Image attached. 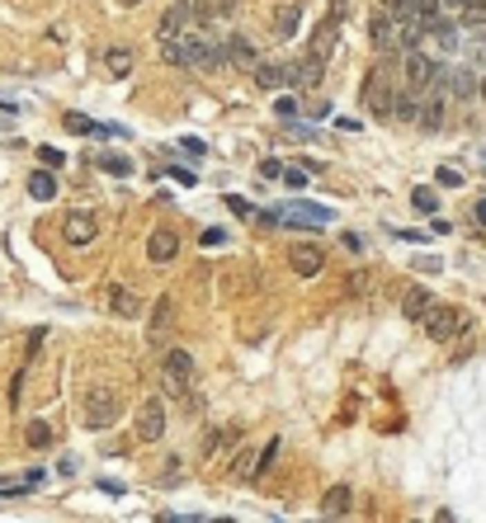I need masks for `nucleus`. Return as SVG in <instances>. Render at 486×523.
I'll return each mask as SVG.
<instances>
[{
    "label": "nucleus",
    "instance_id": "obj_1",
    "mask_svg": "<svg viewBox=\"0 0 486 523\" xmlns=\"http://www.w3.org/2000/svg\"><path fill=\"white\" fill-rule=\"evenodd\" d=\"M397 85H402V76L392 71V61H378L368 76H364V104H368V113H378L382 123H392V104H397Z\"/></svg>",
    "mask_w": 486,
    "mask_h": 523
},
{
    "label": "nucleus",
    "instance_id": "obj_2",
    "mask_svg": "<svg viewBox=\"0 0 486 523\" xmlns=\"http://www.w3.org/2000/svg\"><path fill=\"white\" fill-rule=\"evenodd\" d=\"M161 382H165V392L175 396H185L189 406H198V396H194V359L185 354V349H165V368H161Z\"/></svg>",
    "mask_w": 486,
    "mask_h": 523
},
{
    "label": "nucleus",
    "instance_id": "obj_3",
    "mask_svg": "<svg viewBox=\"0 0 486 523\" xmlns=\"http://www.w3.org/2000/svg\"><path fill=\"white\" fill-rule=\"evenodd\" d=\"M420 325H425V335H430L434 344H449V340H458L472 321H467V312H458V307H439V302H434L430 316H425Z\"/></svg>",
    "mask_w": 486,
    "mask_h": 523
},
{
    "label": "nucleus",
    "instance_id": "obj_4",
    "mask_svg": "<svg viewBox=\"0 0 486 523\" xmlns=\"http://www.w3.org/2000/svg\"><path fill=\"white\" fill-rule=\"evenodd\" d=\"M118 410H123L118 392L113 387H95V392L85 396V429H109L118 419Z\"/></svg>",
    "mask_w": 486,
    "mask_h": 523
},
{
    "label": "nucleus",
    "instance_id": "obj_5",
    "mask_svg": "<svg viewBox=\"0 0 486 523\" xmlns=\"http://www.w3.org/2000/svg\"><path fill=\"white\" fill-rule=\"evenodd\" d=\"M170 325H175V297L161 292L156 307H151V316H147V344H151V349H165V344H170Z\"/></svg>",
    "mask_w": 486,
    "mask_h": 523
},
{
    "label": "nucleus",
    "instance_id": "obj_6",
    "mask_svg": "<svg viewBox=\"0 0 486 523\" xmlns=\"http://www.w3.org/2000/svg\"><path fill=\"white\" fill-rule=\"evenodd\" d=\"M434 71H439V61H434L430 53H420V43H415V48H402V80L406 85L425 90V85L434 80Z\"/></svg>",
    "mask_w": 486,
    "mask_h": 523
},
{
    "label": "nucleus",
    "instance_id": "obj_7",
    "mask_svg": "<svg viewBox=\"0 0 486 523\" xmlns=\"http://www.w3.org/2000/svg\"><path fill=\"white\" fill-rule=\"evenodd\" d=\"M137 439L142 444H161L165 439V401L161 396H147L142 410H137Z\"/></svg>",
    "mask_w": 486,
    "mask_h": 523
},
{
    "label": "nucleus",
    "instance_id": "obj_8",
    "mask_svg": "<svg viewBox=\"0 0 486 523\" xmlns=\"http://www.w3.org/2000/svg\"><path fill=\"white\" fill-rule=\"evenodd\" d=\"M321 80H326V53H317V48L288 66V90H317Z\"/></svg>",
    "mask_w": 486,
    "mask_h": 523
},
{
    "label": "nucleus",
    "instance_id": "obj_9",
    "mask_svg": "<svg viewBox=\"0 0 486 523\" xmlns=\"http://www.w3.org/2000/svg\"><path fill=\"white\" fill-rule=\"evenodd\" d=\"M288 264H293V278H321L326 250L317 245V240H297L293 250H288Z\"/></svg>",
    "mask_w": 486,
    "mask_h": 523
},
{
    "label": "nucleus",
    "instance_id": "obj_10",
    "mask_svg": "<svg viewBox=\"0 0 486 523\" xmlns=\"http://www.w3.org/2000/svg\"><path fill=\"white\" fill-rule=\"evenodd\" d=\"M62 236H66V245L85 250V245H95V240H100V217H95V212H66Z\"/></svg>",
    "mask_w": 486,
    "mask_h": 523
},
{
    "label": "nucleus",
    "instance_id": "obj_11",
    "mask_svg": "<svg viewBox=\"0 0 486 523\" xmlns=\"http://www.w3.org/2000/svg\"><path fill=\"white\" fill-rule=\"evenodd\" d=\"M368 38H373V48H378V53H402V24H397L387 10L368 19Z\"/></svg>",
    "mask_w": 486,
    "mask_h": 523
},
{
    "label": "nucleus",
    "instance_id": "obj_12",
    "mask_svg": "<svg viewBox=\"0 0 486 523\" xmlns=\"http://www.w3.org/2000/svg\"><path fill=\"white\" fill-rule=\"evenodd\" d=\"M104 302H109V316H118V321H137L142 316V297L133 288H123V283H109Z\"/></svg>",
    "mask_w": 486,
    "mask_h": 523
},
{
    "label": "nucleus",
    "instance_id": "obj_13",
    "mask_svg": "<svg viewBox=\"0 0 486 523\" xmlns=\"http://www.w3.org/2000/svg\"><path fill=\"white\" fill-rule=\"evenodd\" d=\"M175 255H180V236L165 231V227L161 231H151V240H147V260L151 264H170Z\"/></svg>",
    "mask_w": 486,
    "mask_h": 523
},
{
    "label": "nucleus",
    "instance_id": "obj_14",
    "mask_svg": "<svg viewBox=\"0 0 486 523\" xmlns=\"http://www.w3.org/2000/svg\"><path fill=\"white\" fill-rule=\"evenodd\" d=\"M434 302H439V297H434L430 288H406V297H402V316H406V321H425Z\"/></svg>",
    "mask_w": 486,
    "mask_h": 523
},
{
    "label": "nucleus",
    "instance_id": "obj_15",
    "mask_svg": "<svg viewBox=\"0 0 486 523\" xmlns=\"http://www.w3.org/2000/svg\"><path fill=\"white\" fill-rule=\"evenodd\" d=\"M194 24V5L189 0H180V5H170L161 15V38H175V33H185Z\"/></svg>",
    "mask_w": 486,
    "mask_h": 523
},
{
    "label": "nucleus",
    "instance_id": "obj_16",
    "mask_svg": "<svg viewBox=\"0 0 486 523\" xmlns=\"http://www.w3.org/2000/svg\"><path fill=\"white\" fill-rule=\"evenodd\" d=\"M227 61L232 66H241V71H255V61H260V48L245 38V33H236L232 43H227Z\"/></svg>",
    "mask_w": 486,
    "mask_h": 523
},
{
    "label": "nucleus",
    "instance_id": "obj_17",
    "mask_svg": "<svg viewBox=\"0 0 486 523\" xmlns=\"http://www.w3.org/2000/svg\"><path fill=\"white\" fill-rule=\"evenodd\" d=\"M415 113H420V90L415 85H397V104H392V118L397 123H415Z\"/></svg>",
    "mask_w": 486,
    "mask_h": 523
},
{
    "label": "nucleus",
    "instance_id": "obj_18",
    "mask_svg": "<svg viewBox=\"0 0 486 523\" xmlns=\"http://www.w3.org/2000/svg\"><path fill=\"white\" fill-rule=\"evenodd\" d=\"M250 76H255L260 90H283V85H288V66H279V61H265V57H260Z\"/></svg>",
    "mask_w": 486,
    "mask_h": 523
},
{
    "label": "nucleus",
    "instance_id": "obj_19",
    "mask_svg": "<svg viewBox=\"0 0 486 523\" xmlns=\"http://www.w3.org/2000/svg\"><path fill=\"white\" fill-rule=\"evenodd\" d=\"M133 66H137L133 48H109V53H104V71H109V76H113V80L133 76Z\"/></svg>",
    "mask_w": 486,
    "mask_h": 523
},
{
    "label": "nucleus",
    "instance_id": "obj_20",
    "mask_svg": "<svg viewBox=\"0 0 486 523\" xmlns=\"http://www.w3.org/2000/svg\"><path fill=\"white\" fill-rule=\"evenodd\" d=\"M28 198H38V203H53V198H57L53 170H33V175H28Z\"/></svg>",
    "mask_w": 486,
    "mask_h": 523
},
{
    "label": "nucleus",
    "instance_id": "obj_21",
    "mask_svg": "<svg viewBox=\"0 0 486 523\" xmlns=\"http://www.w3.org/2000/svg\"><path fill=\"white\" fill-rule=\"evenodd\" d=\"M350 486H330L326 491V500H321V514L326 519H340V514H350Z\"/></svg>",
    "mask_w": 486,
    "mask_h": 523
},
{
    "label": "nucleus",
    "instance_id": "obj_22",
    "mask_svg": "<svg viewBox=\"0 0 486 523\" xmlns=\"http://www.w3.org/2000/svg\"><path fill=\"white\" fill-rule=\"evenodd\" d=\"M477 95V76L472 71H449V99H472Z\"/></svg>",
    "mask_w": 486,
    "mask_h": 523
},
{
    "label": "nucleus",
    "instance_id": "obj_23",
    "mask_svg": "<svg viewBox=\"0 0 486 523\" xmlns=\"http://www.w3.org/2000/svg\"><path fill=\"white\" fill-rule=\"evenodd\" d=\"M95 165H100L104 175H113V180H128V175H133V160H128V156H118V151H104V156L95 160Z\"/></svg>",
    "mask_w": 486,
    "mask_h": 523
},
{
    "label": "nucleus",
    "instance_id": "obj_24",
    "mask_svg": "<svg viewBox=\"0 0 486 523\" xmlns=\"http://www.w3.org/2000/svg\"><path fill=\"white\" fill-rule=\"evenodd\" d=\"M458 24L467 28V33H482L486 28V0H467V10L458 15Z\"/></svg>",
    "mask_w": 486,
    "mask_h": 523
},
{
    "label": "nucleus",
    "instance_id": "obj_25",
    "mask_svg": "<svg viewBox=\"0 0 486 523\" xmlns=\"http://www.w3.org/2000/svg\"><path fill=\"white\" fill-rule=\"evenodd\" d=\"M24 444L28 448H48V444H53V424H48V419H28Z\"/></svg>",
    "mask_w": 486,
    "mask_h": 523
},
{
    "label": "nucleus",
    "instance_id": "obj_26",
    "mask_svg": "<svg viewBox=\"0 0 486 523\" xmlns=\"http://www.w3.org/2000/svg\"><path fill=\"white\" fill-rule=\"evenodd\" d=\"M297 24H302V10H297V5H283V10H279V19H274L279 38H293V33H297Z\"/></svg>",
    "mask_w": 486,
    "mask_h": 523
},
{
    "label": "nucleus",
    "instance_id": "obj_27",
    "mask_svg": "<svg viewBox=\"0 0 486 523\" xmlns=\"http://www.w3.org/2000/svg\"><path fill=\"white\" fill-rule=\"evenodd\" d=\"M62 128L76 132V137H95V128H100V123H95V118H85V113H66V118H62Z\"/></svg>",
    "mask_w": 486,
    "mask_h": 523
},
{
    "label": "nucleus",
    "instance_id": "obj_28",
    "mask_svg": "<svg viewBox=\"0 0 486 523\" xmlns=\"http://www.w3.org/2000/svg\"><path fill=\"white\" fill-rule=\"evenodd\" d=\"M411 208L434 217V212H439V193H434V189H415V193H411Z\"/></svg>",
    "mask_w": 486,
    "mask_h": 523
},
{
    "label": "nucleus",
    "instance_id": "obj_29",
    "mask_svg": "<svg viewBox=\"0 0 486 523\" xmlns=\"http://www.w3.org/2000/svg\"><path fill=\"white\" fill-rule=\"evenodd\" d=\"M279 448H283V439H270V444H265V453H260V462H255V476H265V471H270L274 462H279Z\"/></svg>",
    "mask_w": 486,
    "mask_h": 523
},
{
    "label": "nucleus",
    "instance_id": "obj_30",
    "mask_svg": "<svg viewBox=\"0 0 486 523\" xmlns=\"http://www.w3.org/2000/svg\"><path fill=\"white\" fill-rule=\"evenodd\" d=\"M274 113H279V118H297V95H279V99H274Z\"/></svg>",
    "mask_w": 486,
    "mask_h": 523
},
{
    "label": "nucleus",
    "instance_id": "obj_31",
    "mask_svg": "<svg viewBox=\"0 0 486 523\" xmlns=\"http://www.w3.org/2000/svg\"><path fill=\"white\" fill-rule=\"evenodd\" d=\"M227 240H232V236L222 231V227H208V231H203V240H198V245H208V250H222Z\"/></svg>",
    "mask_w": 486,
    "mask_h": 523
},
{
    "label": "nucleus",
    "instance_id": "obj_32",
    "mask_svg": "<svg viewBox=\"0 0 486 523\" xmlns=\"http://www.w3.org/2000/svg\"><path fill=\"white\" fill-rule=\"evenodd\" d=\"M415 269H420V274H439V269H444V260H439V255H415Z\"/></svg>",
    "mask_w": 486,
    "mask_h": 523
},
{
    "label": "nucleus",
    "instance_id": "obj_33",
    "mask_svg": "<svg viewBox=\"0 0 486 523\" xmlns=\"http://www.w3.org/2000/svg\"><path fill=\"white\" fill-rule=\"evenodd\" d=\"M227 208L236 212V217H255V208H250V198H241V193H232V198H227Z\"/></svg>",
    "mask_w": 486,
    "mask_h": 523
},
{
    "label": "nucleus",
    "instance_id": "obj_34",
    "mask_svg": "<svg viewBox=\"0 0 486 523\" xmlns=\"http://www.w3.org/2000/svg\"><path fill=\"white\" fill-rule=\"evenodd\" d=\"M462 10H467V0H439V15L444 19H458Z\"/></svg>",
    "mask_w": 486,
    "mask_h": 523
},
{
    "label": "nucleus",
    "instance_id": "obj_35",
    "mask_svg": "<svg viewBox=\"0 0 486 523\" xmlns=\"http://www.w3.org/2000/svg\"><path fill=\"white\" fill-rule=\"evenodd\" d=\"M180 151H189V156H208V142H198V137H180Z\"/></svg>",
    "mask_w": 486,
    "mask_h": 523
},
{
    "label": "nucleus",
    "instance_id": "obj_36",
    "mask_svg": "<svg viewBox=\"0 0 486 523\" xmlns=\"http://www.w3.org/2000/svg\"><path fill=\"white\" fill-rule=\"evenodd\" d=\"M439 19V0H420V28Z\"/></svg>",
    "mask_w": 486,
    "mask_h": 523
},
{
    "label": "nucleus",
    "instance_id": "obj_37",
    "mask_svg": "<svg viewBox=\"0 0 486 523\" xmlns=\"http://www.w3.org/2000/svg\"><path fill=\"white\" fill-rule=\"evenodd\" d=\"M434 180L444 184V189H462V175H458V170H444V165H439V175H434Z\"/></svg>",
    "mask_w": 486,
    "mask_h": 523
},
{
    "label": "nucleus",
    "instance_id": "obj_38",
    "mask_svg": "<svg viewBox=\"0 0 486 523\" xmlns=\"http://www.w3.org/2000/svg\"><path fill=\"white\" fill-rule=\"evenodd\" d=\"M38 160H43V165H66V156H62L57 146H38Z\"/></svg>",
    "mask_w": 486,
    "mask_h": 523
},
{
    "label": "nucleus",
    "instance_id": "obj_39",
    "mask_svg": "<svg viewBox=\"0 0 486 523\" xmlns=\"http://www.w3.org/2000/svg\"><path fill=\"white\" fill-rule=\"evenodd\" d=\"M260 175H265V180H283V160H265V165H260Z\"/></svg>",
    "mask_w": 486,
    "mask_h": 523
},
{
    "label": "nucleus",
    "instance_id": "obj_40",
    "mask_svg": "<svg viewBox=\"0 0 486 523\" xmlns=\"http://www.w3.org/2000/svg\"><path fill=\"white\" fill-rule=\"evenodd\" d=\"M283 180H288V189H307V170H283Z\"/></svg>",
    "mask_w": 486,
    "mask_h": 523
},
{
    "label": "nucleus",
    "instance_id": "obj_41",
    "mask_svg": "<svg viewBox=\"0 0 486 523\" xmlns=\"http://www.w3.org/2000/svg\"><path fill=\"white\" fill-rule=\"evenodd\" d=\"M170 175H175V180L185 184V189H194V184H198V180H194V170H180V165H175V170H170Z\"/></svg>",
    "mask_w": 486,
    "mask_h": 523
},
{
    "label": "nucleus",
    "instance_id": "obj_42",
    "mask_svg": "<svg viewBox=\"0 0 486 523\" xmlns=\"http://www.w3.org/2000/svg\"><path fill=\"white\" fill-rule=\"evenodd\" d=\"M477 222H482V227H486V198H482V203H477Z\"/></svg>",
    "mask_w": 486,
    "mask_h": 523
},
{
    "label": "nucleus",
    "instance_id": "obj_43",
    "mask_svg": "<svg viewBox=\"0 0 486 523\" xmlns=\"http://www.w3.org/2000/svg\"><path fill=\"white\" fill-rule=\"evenodd\" d=\"M113 5H123V10H133V5H142V0H113Z\"/></svg>",
    "mask_w": 486,
    "mask_h": 523
}]
</instances>
